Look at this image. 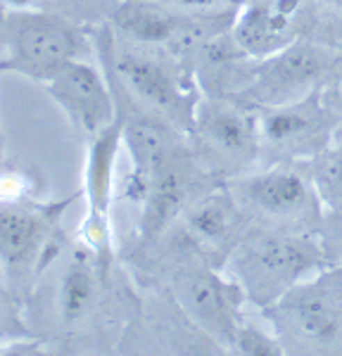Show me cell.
<instances>
[{"instance_id": "obj_1", "label": "cell", "mask_w": 342, "mask_h": 356, "mask_svg": "<svg viewBox=\"0 0 342 356\" xmlns=\"http://www.w3.org/2000/svg\"><path fill=\"white\" fill-rule=\"evenodd\" d=\"M326 264L323 243L298 231L252 235L228 259L236 285L261 309L278 302L309 273L326 268Z\"/></svg>"}, {"instance_id": "obj_2", "label": "cell", "mask_w": 342, "mask_h": 356, "mask_svg": "<svg viewBox=\"0 0 342 356\" xmlns=\"http://www.w3.org/2000/svg\"><path fill=\"white\" fill-rule=\"evenodd\" d=\"M283 349L326 354L342 349V264L321 268L266 307Z\"/></svg>"}, {"instance_id": "obj_3", "label": "cell", "mask_w": 342, "mask_h": 356, "mask_svg": "<svg viewBox=\"0 0 342 356\" xmlns=\"http://www.w3.org/2000/svg\"><path fill=\"white\" fill-rule=\"evenodd\" d=\"M83 48L81 29L67 17L45 10H10L0 72H15L31 81L48 83L62 67L79 60Z\"/></svg>"}, {"instance_id": "obj_4", "label": "cell", "mask_w": 342, "mask_h": 356, "mask_svg": "<svg viewBox=\"0 0 342 356\" xmlns=\"http://www.w3.org/2000/svg\"><path fill=\"white\" fill-rule=\"evenodd\" d=\"M231 197L243 214L283 228L304 226L316 219L321 200L311 183L290 164H276L259 174H250L231 183Z\"/></svg>"}, {"instance_id": "obj_5", "label": "cell", "mask_w": 342, "mask_h": 356, "mask_svg": "<svg viewBox=\"0 0 342 356\" xmlns=\"http://www.w3.org/2000/svg\"><path fill=\"white\" fill-rule=\"evenodd\" d=\"M338 55L321 43L295 41L276 55L264 57L254 72L252 95L266 107L288 105L321 90ZM330 81V79H328Z\"/></svg>"}, {"instance_id": "obj_6", "label": "cell", "mask_w": 342, "mask_h": 356, "mask_svg": "<svg viewBox=\"0 0 342 356\" xmlns=\"http://www.w3.org/2000/svg\"><path fill=\"white\" fill-rule=\"evenodd\" d=\"M256 126L261 150L283 157H316L328 147L326 138L338 131V122L323 107L318 90L288 105L266 107Z\"/></svg>"}, {"instance_id": "obj_7", "label": "cell", "mask_w": 342, "mask_h": 356, "mask_svg": "<svg viewBox=\"0 0 342 356\" xmlns=\"http://www.w3.org/2000/svg\"><path fill=\"white\" fill-rule=\"evenodd\" d=\"M124 143V119L114 122L93 136L86 154L83 169V195H86V221L83 240L98 254L105 268L107 250H110V204L114 191V166Z\"/></svg>"}, {"instance_id": "obj_8", "label": "cell", "mask_w": 342, "mask_h": 356, "mask_svg": "<svg viewBox=\"0 0 342 356\" xmlns=\"http://www.w3.org/2000/svg\"><path fill=\"white\" fill-rule=\"evenodd\" d=\"M119 79L140 97L147 107L162 112L174 124L193 129L200 102L193 100V90L174 67L164 65L157 57L127 50L114 62Z\"/></svg>"}, {"instance_id": "obj_9", "label": "cell", "mask_w": 342, "mask_h": 356, "mask_svg": "<svg viewBox=\"0 0 342 356\" xmlns=\"http://www.w3.org/2000/svg\"><path fill=\"white\" fill-rule=\"evenodd\" d=\"M43 86L48 95L62 107V112L70 117L74 129L90 138L117 119L110 86L98 69L81 60H72Z\"/></svg>"}, {"instance_id": "obj_10", "label": "cell", "mask_w": 342, "mask_h": 356, "mask_svg": "<svg viewBox=\"0 0 342 356\" xmlns=\"http://www.w3.org/2000/svg\"><path fill=\"white\" fill-rule=\"evenodd\" d=\"M193 129L207 152L231 169L247 166L261 152L256 119L221 100L200 102Z\"/></svg>"}, {"instance_id": "obj_11", "label": "cell", "mask_w": 342, "mask_h": 356, "mask_svg": "<svg viewBox=\"0 0 342 356\" xmlns=\"http://www.w3.org/2000/svg\"><path fill=\"white\" fill-rule=\"evenodd\" d=\"M304 0H250L233 22V38L247 57H269L295 43Z\"/></svg>"}, {"instance_id": "obj_12", "label": "cell", "mask_w": 342, "mask_h": 356, "mask_svg": "<svg viewBox=\"0 0 342 356\" xmlns=\"http://www.w3.org/2000/svg\"><path fill=\"white\" fill-rule=\"evenodd\" d=\"M238 285H228L212 271H193L179 283V300L188 316L214 337L233 347L238 328L243 325L236 302Z\"/></svg>"}, {"instance_id": "obj_13", "label": "cell", "mask_w": 342, "mask_h": 356, "mask_svg": "<svg viewBox=\"0 0 342 356\" xmlns=\"http://www.w3.org/2000/svg\"><path fill=\"white\" fill-rule=\"evenodd\" d=\"M207 17L190 19V17L176 13L174 8L157 3V0H124L114 10L112 19L119 31L127 33L131 41L145 45H188L190 41L204 38L200 24L207 22Z\"/></svg>"}, {"instance_id": "obj_14", "label": "cell", "mask_w": 342, "mask_h": 356, "mask_svg": "<svg viewBox=\"0 0 342 356\" xmlns=\"http://www.w3.org/2000/svg\"><path fill=\"white\" fill-rule=\"evenodd\" d=\"M45 238V219L36 209L19 200H0V266L15 285L33 271Z\"/></svg>"}, {"instance_id": "obj_15", "label": "cell", "mask_w": 342, "mask_h": 356, "mask_svg": "<svg viewBox=\"0 0 342 356\" xmlns=\"http://www.w3.org/2000/svg\"><path fill=\"white\" fill-rule=\"evenodd\" d=\"M190 166H188L176 147L157 164L155 174L142 195L140 214V243H150L162 228L174 219L186 204L190 193Z\"/></svg>"}, {"instance_id": "obj_16", "label": "cell", "mask_w": 342, "mask_h": 356, "mask_svg": "<svg viewBox=\"0 0 342 356\" xmlns=\"http://www.w3.org/2000/svg\"><path fill=\"white\" fill-rule=\"evenodd\" d=\"M124 140L131 154V193L142 200L145 188L155 174L157 164L174 150L169 126L159 119L138 117L133 122H124Z\"/></svg>"}, {"instance_id": "obj_17", "label": "cell", "mask_w": 342, "mask_h": 356, "mask_svg": "<svg viewBox=\"0 0 342 356\" xmlns=\"http://www.w3.org/2000/svg\"><path fill=\"white\" fill-rule=\"evenodd\" d=\"M95 273L88 257L76 254L60 280V316L65 323H76L93 307Z\"/></svg>"}, {"instance_id": "obj_18", "label": "cell", "mask_w": 342, "mask_h": 356, "mask_svg": "<svg viewBox=\"0 0 342 356\" xmlns=\"http://www.w3.org/2000/svg\"><path fill=\"white\" fill-rule=\"evenodd\" d=\"M238 209V204L233 202V197H207L204 202H200L188 211L186 221L190 233L195 235L200 243H207V245H216V243H224L226 235L231 233V223H233V214Z\"/></svg>"}, {"instance_id": "obj_19", "label": "cell", "mask_w": 342, "mask_h": 356, "mask_svg": "<svg viewBox=\"0 0 342 356\" xmlns=\"http://www.w3.org/2000/svg\"><path fill=\"white\" fill-rule=\"evenodd\" d=\"M311 183L330 214H342V140L321 150L311 162Z\"/></svg>"}, {"instance_id": "obj_20", "label": "cell", "mask_w": 342, "mask_h": 356, "mask_svg": "<svg viewBox=\"0 0 342 356\" xmlns=\"http://www.w3.org/2000/svg\"><path fill=\"white\" fill-rule=\"evenodd\" d=\"M236 352L247 354V356H281L285 354L281 340L271 332H264L256 325H250L243 321V325L238 328V335L233 340Z\"/></svg>"}, {"instance_id": "obj_21", "label": "cell", "mask_w": 342, "mask_h": 356, "mask_svg": "<svg viewBox=\"0 0 342 356\" xmlns=\"http://www.w3.org/2000/svg\"><path fill=\"white\" fill-rule=\"evenodd\" d=\"M318 97H321L323 107L328 110L330 117H333L340 126L342 124V74L335 79H330V81L318 90Z\"/></svg>"}, {"instance_id": "obj_22", "label": "cell", "mask_w": 342, "mask_h": 356, "mask_svg": "<svg viewBox=\"0 0 342 356\" xmlns=\"http://www.w3.org/2000/svg\"><path fill=\"white\" fill-rule=\"evenodd\" d=\"M338 216H340L338 223L330 228L328 235L321 240V243H323V250H326L328 259H340V264H342V214H338Z\"/></svg>"}, {"instance_id": "obj_23", "label": "cell", "mask_w": 342, "mask_h": 356, "mask_svg": "<svg viewBox=\"0 0 342 356\" xmlns=\"http://www.w3.org/2000/svg\"><path fill=\"white\" fill-rule=\"evenodd\" d=\"M3 5H8L13 13H24V10H38L41 0H3Z\"/></svg>"}, {"instance_id": "obj_24", "label": "cell", "mask_w": 342, "mask_h": 356, "mask_svg": "<svg viewBox=\"0 0 342 356\" xmlns=\"http://www.w3.org/2000/svg\"><path fill=\"white\" fill-rule=\"evenodd\" d=\"M5 36H8V13L0 5V57L5 55Z\"/></svg>"}, {"instance_id": "obj_25", "label": "cell", "mask_w": 342, "mask_h": 356, "mask_svg": "<svg viewBox=\"0 0 342 356\" xmlns=\"http://www.w3.org/2000/svg\"><path fill=\"white\" fill-rule=\"evenodd\" d=\"M184 5H193V8H216V5L226 3V0H179Z\"/></svg>"}, {"instance_id": "obj_26", "label": "cell", "mask_w": 342, "mask_h": 356, "mask_svg": "<svg viewBox=\"0 0 342 356\" xmlns=\"http://www.w3.org/2000/svg\"><path fill=\"white\" fill-rule=\"evenodd\" d=\"M318 3H323V5H330V8H338V10H342V0H318Z\"/></svg>"}, {"instance_id": "obj_27", "label": "cell", "mask_w": 342, "mask_h": 356, "mask_svg": "<svg viewBox=\"0 0 342 356\" xmlns=\"http://www.w3.org/2000/svg\"><path fill=\"white\" fill-rule=\"evenodd\" d=\"M5 154V138H3V129H0V159H3Z\"/></svg>"}, {"instance_id": "obj_28", "label": "cell", "mask_w": 342, "mask_h": 356, "mask_svg": "<svg viewBox=\"0 0 342 356\" xmlns=\"http://www.w3.org/2000/svg\"><path fill=\"white\" fill-rule=\"evenodd\" d=\"M5 318V302H3V295H0V323H3Z\"/></svg>"}, {"instance_id": "obj_29", "label": "cell", "mask_w": 342, "mask_h": 356, "mask_svg": "<svg viewBox=\"0 0 342 356\" xmlns=\"http://www.w3.org/2000/svg\"><path fill=\"white\" fill-rule=\"evenodd\" d=\"M335 140H342V124L338 126V131H335Z\"/></svg>"}, {"instance_id": "obj_30", "label": "cell", "mask_w": 342, "mask_h": 356, "mask_svg": "<svg viewBox=\"0 0 342 356\" xmlns=\"http://www.w3.org/2000/svg\"><path fill=\"white\" fill-rule=\"evenodd\" d=\"M41 3H43V0H41Z\"/></svg>"}]
</instances>
